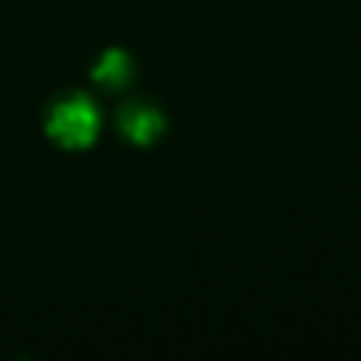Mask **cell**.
Listing matches in <instances>:
<instances>
[{
    "label": "cell",
    "mask_w": 361,
    "mask_h": 361,
    "mask_svg": "<svg viewBox=\"0 0 361 361\" xmlns=\"http://www.w3.org/2000/svg\"><path fill=\"white\" fill-rule=\"evenodd\" d=\"M45 133L62 149H85L96 141L99 133V110L85 93H71L56 99L48 110Z\"/></svg>",
    "instance_id": "6da1fadb"
},
{
    "label": "cell",
    "mask_w": 361,
    "mask_h": 361,
    "mask_svg": "<svg viewBox=\"0 0 361 361\" xmlns=\"http://www.w3.org/2000/svg\"><path fill=\"white\" fill-rule=\"evenodd\" d=\"M116 124H118V133H121L130 144H138V147H149V144L158 141L161 133L166 130L164 113H161L155 104L141 102V99L127 102V104L118 110Z\"/></svg>",
    "instance_id": "7a4b0ae2"
},
{
    "label": "cell",
    "mask_w": 361,
    "mask_h": 361,
    "mask_svg": "<svg viewBox=\"0 0 361 361\" xmlns=\"http://www.w3.org/2000/svg\"><path fill=\"white\" fill-rule=\"evenodd\" d=\"M133 73H135L133 59H130L124 51H118V48L104 51V54L99 56V62L93 65V71H90L93 82H96L99 87H104L107 93L124 90V87L133 82Z\"/></svg>",
    "instance_id": "3957f363"
}]
</instances>
